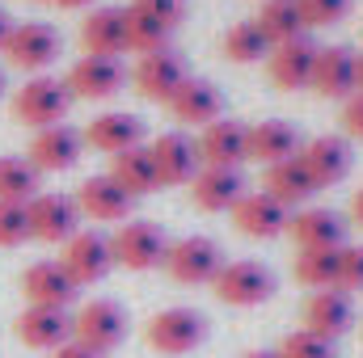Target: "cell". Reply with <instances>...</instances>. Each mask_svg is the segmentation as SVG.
Returning <instances> with one entry per match:
<instances>
[{
	"mask_svg": "<svg viewBox=\"0 0 363 358\" xmlns=\"http://www.w3.org/2000/svg\"><path fill=\"white\" fill-rule=\"evenodd\" d=\"M144 342L148 350L165 358H182L190 350H199L207 342V316L194 312V308H165L157 312L148 325H144Z\"/></svg>",
	"mask_w": 363,
	"mask_h": 358,
	"instance_id": "obj_1",
	"label": "cell"
},
{
	"mask_svg": "<svg viewBox=\"0 0 363 358\" xmlns=\"http://www.w3.org/2000/svg\"><path fill=\"white\" fill-rule=\"evenodd\" d=\"M68 110H72V93H68V85L55 81V76H47V72H43V76H30L21 89L13 93V118L26 122V127H34V131L64 122Z\"/></svg>",
	"mask_w": 363,
	"mask_h": 358,
	"instance_id": "obj_2",
	"label": "cell"
},
{
	"mask_svg": "<svg viewBox=\"0 0 363 358\" xmlns=\"http://www.w3.org/2000/svg\"><path fill=\"white\" fill-rule=\"evenodd\" d=\"M72 342H81L93 354H110L127 342V312L114 299H89L72 312Z\"/></svg>",
	"mask_w": 363,
	"mask_h": 358,
	"instance_id": "obj_3",
	"label": "cell"
},
{
	"mask_svg": "<svg viewBox=\"0 0 363 358\" xmlns=\"http://www.w3.org/2000/svg\"><path fill=\"white\" fill-rule=\"evenodd\" d=\"M60 30L55 25H47V21H17L13 30H9V42H4V59L13 64V68H21V72H30V76H43L55 59H60Z\"/></svg>",
	"mask_w": 363,
	"mask_h": 358,
	"instance_id": "obj_4",
	"label": "cell"
},
{
	"mask_svg": "<svg viewBox=\"0 0 363 358\" xmlns=\"http://www.w3.org/2000/svg\"><path fill=\"white\" fill-rule=\"evenodd\" d=\"M110 253H114V266L144 274V270L165 266L169 241H165V232H161L157 224H148V219H127V224H118V232L110 236Z\"/></svg>",
	"mask_w": 363,
	"mask_h": 358,
	"instance_id": "obj_5",
	"label": "cell"
},
{
	"mask_svg": "<svg viewBox=\"0 0 363 358\" xmlns=\"http://www.w3.org/2000/svg\"><path fill=\"white\" fill-rule=\"evenodd\" d=\"M216 299L228 304V308H258L274 295V274L254 258H241V262H224L216 282H211Z\"/></svg>",
	"mask_w": 363,
	"mask_h": 358,
	"instance_id": "obj_6",
	"label": "cell"
},
{
	"mask_svg": "<svg viewBox=\"0 0 363 358\" xmlns=\"http://www.w3.org/2000/svg\"><path fill=\"white\" fill-rule=\"evenodd\" d=\"M30 211V241H43V245H64L68 236L81 232V207L72 194H34L26 202Z\"/></svg>",
	"mask_w": 363,
	"mask_h": 358,
	"instance_id": "obj_7",
	"label": "cell"
},
{
	"mask_svg": "<svg viewBox=\"0 0 363 358\" xmlns=\"http://www.w3.org/2000/svg\"><path fill=\"white\" fill-rule=\"evenodd\" d=\"M224 266V253L211 236H182L169 245L165 253V270L169 278L182 287H203V282H216V274Z\"/></svg>",
	"mask_w": 363,
	"mask_h": 358,
	"instance_id": "obj_8",
	"label": "cell"
},
{
	"mask_svg": "<svg viewBox=\"0 0 363 358\" xmlns=\"http://www.w3.org/2000/svg\"><path fill=\"white\" fill-rule=\"evenodd\" d=\"M60 266L68 270V278H72L77 287H93V282H101V278H106V274L114 270L110 236H101V232H89V228H81L77 236H68V241H64Z\"/></svg>",
	"mask_w": 363,
	"mask_h": 358,
	"instance_id": "obj_9",
	"label": "cell"
},
{
	"mask_svg": "<svg viewBox=\"0 0 363 358\" xmlns=\"http://www.w3.org/2000/svg\"><path fill=\"white\" fill-rule=\"evenodd\" d=\"M64 85L72 93V101L77 97L81 101H106L127 85V68H123V59H110V55H81L68 68Z\"/></svg>",
	"mask_w": 363,
	"mask_h": 358,
	"instance_id": "obj_10",
	"label": "cell"
},
{
	"mask_svg": "<svg viewBox=\"0 0 363 358\" xmlns=\"http://www.w3.org/2000/svg\"><path fill=\"white\" fill-rule=\"evenodd\" d=\"M186 64H182L178 51H152V55H140V64L131 68V85L135 93L144 97V101H161V105H169V97L186 85Z\"/></svg>",
	"mask_w": 363,
	"mask_h": 358,
	"instance_id": "obj_11",
	"label": "cell"
},
{
	"mask_svg": "<svg viewBox=\"0 0 363 358\" xmlns=\"http://www.w3.org/2000/svg\"><path fill=\"white\" fill-rule=\"evenodd\" d=\"M81 152H85V135L77 127H68V122H55V127L34 131L26 161L38 173H64V169H72L81 161Z\"/></svg>",
	"mask_w": 363,
	"mask_h": 358,
	"instance_id": "obj_12",
	"label": "cell"
},
{
	"mask_svg": "<svg viewBox=\"0 0 363 358\" xmlns=\"http://www.w3.org/2000/svg\"><path fill=\"white\" fill-rule=\"evenodd\" d=\"M72 198H77V207H81V219H93V224H127V219H131V207H135V198L110 178V173L85 178L77 185Z\"/></svg>",
	"mask_w": 363,
	"mask_h": 358,
	"instance_id": "obj_13",
	"label": "cell"
},
{
	"mask_svg": "<svg viewBox=\"0 0 363 358\" xmlns=\"http://www.w3.org/2000/svg\"><path fill=\"white\" fill-rule=\"evenodd\" d=\"M287 219H291V211L279 198H271L267 190H245V198L233 207V224L250 241H274V236H283Z\"/></svg>",
	"mask_w": 363,
	"mask_h": 358,
	"instance_id": "obj_14",
	"label": "cell"
},
{
	"mask_svg": "<svg viewBox=\"0 0 363 358\" xmlns=\"http://www.w3.org/2000/svg\"><path fill=\"white\" fill-rule=\"evenodd\" d=\"M287 236L296 241V249H342L347 219L334 207H300L287 219Z\"/></svg>",
	"mask_w": 363,
	"mask_h": 358,
	"instance_id": "obj_15",
	"label": "cell"
},
{
	"mask_svg": "<svg viewBox=\"0 0 363 358\" xmlns=\"http://www.w3.org/2000/svg\"><path fill=\"white\" fill-rule=\"evenodd\" d=\"M13 333H17L21 346L55 354L60 346L72 342V316H68L64 308H30V304H26V312L13 321Z\"/></svg>",
	"mask_w": 363,
	"mask_h": 358,
	"instance_id": "obj_16",
	"label": "cell"
},
{
	"mask_svg": "<svg viewBox=\"0 0 363 358\" xmlns=\"http://www.w3.org/2000/svg\"><path fill=\"white\" fill-rule=\"evenodd\" d=\"M148 152H152V165H157V178L161 185H190L194 173H199V144L190 139V135H182V131H165V135H157L152 144H148Z\"/></svg>",
	"mask_w": 363,
	"mask_h": 358,
	"instance_id": "obj_17",
	"label": "cell"
},
{
	"mask_svg": "<svg viewBox=\"0 0 363 358\" xmlns=\"http://www.w3.org/2000/svg\"><path fill=\"white\" fill-rule=\"evenodd\" d=\"M77 291L81 287L68 278V270L60 262H34V266L21 270V295H26L30 308H64L68 312Z\"/></svg>",
	"mask_w": 363,
	"mask_h": 358,
	"instance_id": "obj_18",
	"label": "cell"
},
{
	"mask_svg": "<svg viewBox=\"0 0 363 358\" xmlns=\"http://www.w3.org/2000/svg\"><path fill=\"white\" fill-rule=\"evenodd\" d=\"M300 165L308 169V178L317 190L338 185L351 173V144L342 135H317L308 144H300Z\"/></svg>",
	"mask_w": 363,
	"mask_h": 358,
	"instance_id": "obj_19",
	"label": "cell"
},
{
	"mask_svg": "<svg viewBox=\"0 0 363 358\" xmlns=\"http://www.w3.org/2000/svg\"><path fill=\"white\" fill-rule=\"evenodd\" d=\"M355 51L351 47H317V59H313V76H308V89L317 97H338L347 101L355 93Z\"/></svg>",
	"mask_w": 363,
	"mask_h": 358,
	"instance_id": "obj_20",
	"label": "cell"
},
{
	"mask_svg": "<svg viewBox=\"0 0 363 358\" xmlns=\"http://www.w3.org/2000/svg\"><path fill=\"white\" fill-rule=\"evenodd\" d=\"M313 59H317V42H308V38L279 42V47H271V55H267V76H271L274 89H283V93L308 89Z\"/></svg>",
	"mask_w": 363,
	"mask_h": 358,
	"instance_id": "obj_21",
	"label": "cell"
},
{
	"mask_svg": "<svg viewBox=\"0 0 363 358\" xmlns=\"http://www.w3.org/2000/svg\"><path fill=\"white\" fill-rule=\"evenodd\" d=\"M85 144L97 148V152H106V156H118L127 148H140L144 144V118L140 114H127V110H106V114L89 118Z\"/></svg>",
	"mask_w": 363,
	"mask_h": 358,
	"instance_id": "obj_22",
	"label": "cell"
},
{
	"mask_svg": "<svg viewBox=\"0 0 363 358\" xmlns=\"http://www.w3.org/2000/svg\"><path fill=\"white\" fill-rule=\"evenodd\" d=\"M351 321H355V304H351V295L338 291V287L313 291L308 304H304V329H308V333H321V337H330V342H338V337L351 329Z\"/></svg>",
	"mask_w": 363,
	"mask_h": 358,
	"instance_id": "obj_23",
	"label": "cell"
},
{
	"mask_svg": "<svg viewBox=\"0 0 363 358\" xmlns=\"http://www.w3.org/2000/svg\"><path fill=\"white\" fill-rule=\"evenodd\" d=\"M81 47H85V55L118 59L127 51V8H114V4L89 8V17L81 21Z\"/></svg>",
	"mask_w": 363,
	"mask_h": 358,
	"instance_id": "obj_24",
	"label": "cell"
},
{
	"mask_svg": "<svg viewBox=\"0 0 363 358\" xmlns=\"http://www.w3.org/2000/svg\"><path fill=\"white\" fill-rule=\"evenodd\" d=\"M190 198L199 211H233L241 198H245V178L241 169H216V165H203L194 181H190Z\"/></svg>",
	"mask_w": 363,
	"mask_h": 358,
	"instance_id": "obj_25",
	"label": "cell"
},
{
	"mask_svg": "<svg viewBox=\"0 0 363 358\" xmlns=\"http://www.w3.org/2000/svg\"><path fill=\"white\" fill-rule=\"evenodd\" d=\"M245 152H250V161H258V165L271 169V165H279V161H287V156L300 152V131L287 118L254 122V127H245Z\"/></svg>",
	"mask_w": 363,
	"mask_h": 358,
	"instance_id": "obj_26",
	"label": "cell"
},
{
	"mask_svg": "<svg viewBox=\"0 0 363 358\" xmlns=\"http://www.w3.org/2000/svg\"><path fill=\"white\" fill-rule=\"evenodd\" d=\"M199 161L216 165V169H241V161H250V152H245V127L228 122V118H216L211 127H203V135H199Z\"/></svg>",
	"mask_w": 363,
	"mask_h": 358,
	"instance_id": "obj_27",
	"label": "cell"
},
{
	"mask_svg": "<svg viewBox=\"0 0 363 358\" xmlns=\"http://www.w3.org/2000/svg\"><path fill=\"white\" fill-rule=\"evenodd\" d=\"M169 110H174V118L186 122V127H211L220 118V110H224V93L216 89L211 81L186 76V85L169 97Z\"/></svg>",
	"mask_w": 363,
	"mask_h": 358,
	"instance_id": "obj_28",
	"label": "cell"
},
{
	"mask_svg": "<svg viewBox=\"0 0 363 358\" xmlns=\"http://www.w3.org/2000/svg\"><path fill=\"white\" fill-rule=\"evenodd\" d=\"M262 190H267L271 198H279L287 211L300 207V202H308V198L317 194V185H313V178H308V169L300 165V152L287 156V161H279V165H271L267 178H262Z\"/></svg>",
	"mask_w": 363,
	"mask_h": 358,
	"instance_id": "obj_29",
	"label": "cell"
},
{
	"mask_svg": "<svg viewBox=\"0 0 363 358\" xmlns=\"http://www.w3.org/2000/svg\"><path fill=\"white\" fill-rule=\"evenodd\" d=\"M110 178L118 181L131 198L161 190L157 165H152V152H148L144 144H140V148H127V152H118V156H110Z\"/></svg>",
	"mask_w": 363,
	"mask_h": 358,
	"instance_id": "obj_30",
	"label": "cell"
},
{
	"mask_svg": "<svg viewBox=\"0 0 363 358\" xmlns=\"http://www.w3.org/2000/svg\"><path fill=\"white\" fill-rule=\"evenodd\" d=\"M220 51H224L228 64H258V59L271 55V42H267V34L258 30V21L245 17V21H233V25L224 30Z\"/></svg>",
	"mask_w": 363,
	"mask_h": 358,
	"instance_id": "obj_31",
	"label": "cell"
},
{
	"mask_svg": "<svg viewBox=\"0 0 363 358\" xmlns=\"http://www.w3.org/2000/svg\"><path fill=\"white\" fill-rule=\"evenodd\" d=\"M258 30L267 34V42H291V38H304V17H300V4L296 0H262L258 8Z\"/></svg>",
	"mask_w": 363,
	"mask_h": 358,
	"instance_id": "obj_32",
	"label": "cell"
},
{
	"mask_svg": "<svg viewBox=\"0 0 363 358\" xmlns=\"http://www.w3.org/2000/svg\"><path fill=\"white\" fill-rule=\"evenodd\" d=\"M334 270H338V249H296L291 274L300 287L325 291V287H334Z\"/></svg>",
	"mask_w": 363,
	"mask_h": 358,
	"instance_id": "obj_33",
	"label": "cell"
},
{
	"mask_svg": "<svg viewBox=\"0 0 363 358\" xmlns=\"http://www.w3.org/2000/svg\"><path fill=\"white\" fill-rule=\"evenodd\" d=\"M38 169L26 156H0V202H30L38 194Z\"/></svg>",
	"mask_w": 363,
	"mask_h": 358,
	"instance_id": "obj_34",
	"label": "cell"
},
{
	"mask_svg": "<svg viewBox=\"0 0 363 358\" xmlns=\"http://www.w3.org/2000/svg\"><path fill=\"white\" fill-rule=\"evenodd\" d=\"M169 25H161V21H152L148 13H140V8H131L127 4V51H135V55H152V51H165L169 47Z\"/></svg>",
	"mask_w": 363,
	"mask_h": 358,
	"instance_id": "obj_35",
	"label": "cell"
},
{
	"mask_svg": "<svg viewBox=\"0 0 363 358\" xmlns=\"http://www.w3.org/2000/svg\"><path fill=\"white\" fill-rule=\"evenodd\" d=\"M279 358H338L334 342L321 337V333H308V329H291L279 346H274Z\"/></svg>",
	"mask_w": 363,
	"mask_h": 358,
	"instance_id": "obj_36",
	"label": "cell"
},
{
	"mask_svg": "<svg viewBox=\"0 0 363 358\" xmlns=\"http://www.w3.org/2000/svg\"><path fill=\"white\" fill-rule=\"evenodd\" d=\"M26 241H30L26 202H0V249H21Z\"/></svg>",
	"mask_w": 363,
	"mask_h": 358,
	"instance_id": "obj_37",
	"label": "cell"
},
{
	"mask_svg": "<svg viewBox=\"0 0 363 358\" xmlns=\"http://www.w3.org/2000/svg\"><path fill=\"white\" fill-rule=\"evenodd\" d=\"M304 30H321V25H338L351 13V0H296Z\"/></svg>",
	"mask_w": 363,
	"mask_h": 358,
	"instance_id": "obj_38",
	"label": "cell"
},
{
	"mask_svg": "<svg viewBox=\"0 0 363 358\" xmlns=\"http://www.w3.org/2000/svg\"><path fill=\"white\" fill-rule=\"evenodd\" d=\"M338 291H363V245H342L338 249V270H334Z\"/></svg>",
	"mask_w": 363,
	"mask_h": 358,
	"instance_id": "obj_39",
	"label": "cell"
},
{
	"mask_svg": "<svg viewBox=\"0 0 363 358\" xmlns=\"http://www.w3.org/2000/svg\"><path fill=\"white\" fill-rule=\"evenodd\" d=\"M131 8L148 13L152 21H161V25H169V30H178L182 17H186V0H131Z\"/></svg>",
	"mask_w": 363,
	"mask_h": 358,
	"instance_id": "obj_40",
	"label": "cell"
},
{
	"mask_svg": "<svg viewBox=\"0 0 363 358\" xmlns=\"http://www.w3.org/2000/svg\"><path fill=\"white\" fill-rule=\"evenodd\" d=\"M342 131L351 139H363V93H351L342 101Z\"/></svg>",
	"mask_w": 363,
	"mask_h": 358,
	"instance_id": "obj_41",
	"label": "cell"
},
{
	"mask_svg": "<svg viewBox=\"0 0 363 358\" xmlns=\"http://www.w3.org/2000/svg\"><path fill=\"white\" fill-rule=\"evenodd\" d=\"M51 358H101V354H93V350H85L81 342H68V346H60V350H55Z\"/></svg>",
	"mask_w": 363,
	"mask_h": 358,
	"instance_id": "obj_42",
	"label": "cell"
},
{
	"mask_svg": "<svg viewBox=\"0 0 363 358\" xmlns=\"http://www.w3.org/2000/svg\"><path fill=\"white\" fill-rule=\"evenodd\" d=\"M351 224H359L363 228V185L355 190V198H351Z\"/></svg>",
	"mask_w": 363,
	"mask_h": 358,
	"instance_id": "obj_43",
	"label": "cell"
},
{
	"mask_svg": "<svg viewBox=\"0 0 363 358\" xmlns=\"http://www.w3.org/2000/svg\"><path fill=\"white\" fill-rule=\"evenodd\" d=\"M9 30H13V17L0 8V51H4V42H9Z\"/></svg>",
	"mask_w": 363,
	"mask_h": 358,
	"instance_id": "obj_44",
	"label": "cell"
},
{
	"mask_svg": "<svg viewBox=\"0 0 363 358\" xmlns=\"http://www.w3.org/2000/svg\"><path fill=\"white\" fill-rule=\"evenodd\" d=\"M51 4H60V8H89L93 0H51Z\"/></svg>",
	"mask_w": 363,
	"mask_h": 358,
	"instance_id": "obj_45",
	"label": "cell"
},
{
	"mask_svg": "<svg viewBox=\"0 0 363 358\" xmlns=\"http://www.w3.org/2000/svg\"><path fill=\"white\" fill-rule=\"evenodd\" d=\"M355 93H363V55L355 59Z\"/></svg>",
	"mask_w": 363,
	"mask_h": 358,
	"instance_id": "obj_46",
	"label": "cell"
},
{
	"mask_svg": "<svg viewBox=\"0 0 363 358\" xmlns=\"http://www.w3.org/2000/svg\"><path fill=\"white\" fill-rule=\"evenodd\" d=\"M241 358H279V354H274V350H245Z\"/></svg>",
	"mask_w": 363,
	"mask_h": 358,
	"instance_id": "obj_47",
	"label": "cell"
},
{
	"mask_svg": "<svg viewBox=\"0 0 363 358\" xmlns=\"http://www.w3.org/2000/svg\"><path fill=\"white\" fill-rule=\"evenodd\" d=\"M0 97H4V72H0Z\"/></svg>",
	"mask_w": 363,
	"mask_h": 358,
	"instance_id": "obj_48",
	"label": "cell"
},
{
	"mask_svg": "<svg viewBox=\"0 0 363 358\" xmlns=\"http://www.w3.org/2000/svg\"><path fill=\"white\" fill-rule=\"evenodd\" d=\"M34 4H47V0H34Z\"/></svg>",
	"mask_w": 363,
	"mask_h": 358,
	"instance_id": "obj_49",
	"label": "cell"
}]
</instances>
